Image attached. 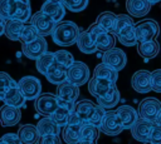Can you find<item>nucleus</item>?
<instances>
[{"label":"nucleus","instance_id":"nucleus-50","mask_svg":"<svg viewBox=\"0 0 161 144\" xmlns=\"http://www.w3.org/2000/svg\"><path fill=\"white\" fill-rule=\"evenodd\" d=\"M4 23H5V20H3L0 18V36L4 34Z\"/></svg>","mask_w":161,"mask_h":144},{"label":"nucleus","instance_id":"nucleus-15","mask_svg":"<svg viewBox=\"0 0 161 144\" xmlns=\"http://www.w3.org/2000/svg\"><path fill=\"white\" fill-rule=\"evenodd\" d=\"M153 125H155L153 121L138 118L136 120V123L133 124V126L131 128V134L138 141H143V143L148 141V136H150V133H151Z\"/></svg>","mask_w":161,"mask_h":144},{"label":"nucleus","instance_id":"nucleus-33","mask_svg":"<svg viewBox=\"0 0 161 144\" xmlns=\"http://www.w3.org/2000/svg\"><path fill=\"white\" fill-rule=\"evenodd\" d=\"M114 36L118 38L119 43L125 46H135L137 44L136 35H135V26H130V28L122 30L121 33H118Z\"/></svg>","mask_w":161,"mask_h":144},{"label":"nucleus","instance_id":"nucleus-44","mask_svg":"<svg viewBox=\"0 0 161 144\" xmlns=\"http://www.w3.org/2000/svg\"><path fill=\"white\" fill-rule=\"evenodd\" d=\"M36 144H62V140H60V136L59 135L50 134V135L39 136Z\"/></svg>","mask_w":161,"mask_h":144},{"label":"nucleus","instance_id":"nucleus-28","mask_svg":"<svg viewBox=\"0 0 161 144\" xmlns=\"http://www.w3.org/2000/svg\"><path fill=\"white\" fill-rule=\"evenodd\" d=\"M44 75H45V78L49 83L58 85L59 83L65 80V68H63L62 65H59L58 63L54 61L49 66V69L47 70V73Z\"/></svg>","mask_w":161,"mask_h":144},{"label":"nucleus","instance_id":"nucleus-22","mask_svg":"<svg viewBox=\"0 0 161 144\" xmlns=\"http://www.w3.org/2000/svg\"><path fill=\"white\" fill-rule=\"evenodd\" d=\"M18 136L21 144H36L39 139V134L36 126L33 124H23L19 126Z\"/></svg>","mask_w":161,"mask_h":144},{"label":"nucleus","instance_id":"nucleus-10","mask_svg":"<svg viewBox=\"0 0 161 144\" xmlns=\"http://www.w3.org/2000/svg\"><path fill=\"white\" fill-rule=\"evenodd\" d=\"M102 63L111 66L112 69L119 71L122 70L126 64H127V56L125 54V51L122 49H118V48H112L109 50H106L103 51V55H102Z\"/></svg>","mask_w":161,"mask_h":144},{"label":"nucleus","instance_id":"nucleus-43","mask_svg":"<svg viewBox=\"0 0 161 144\" xmlns=\"http://www.w3.org/2000/svg\"><path fill=\"white\" fill-rule=\"evenodd\" d=\"M151 90L161 93V69H156L151 73Z\"/></svg>","mask_w":161,"mask_h":144},{"label":"nucleus","instance_id":"nucleus-20","mask_svg":"<svg viewBox=\"0 0 161 144\" xmlns=\"http://www.w3.org/2000/svg\"><path fill=\"white\" fill-rule=\"evenodd\" d=\"M126 9L130 16L143 18L148 14L151 4L147 0H126Z\"/></svg>","mask_w":161,"mask_h":144},{"label":"nucleus","instance_id":"nucleus-42","mask_svg":"<svg viewBox=\"0 0 161 144\" xmlns=\"http://www.w3.org/2000/svg\"><path fill=\"white\" fill-rule=\"evenodd\" d=\"M16 81L5 71H0V100L3 98V95L5 94V91L11 86L14 85Z\"/></svg>","mask_w":161,"mask_h":144},{"label":"nucleus","instance_id":"nucleus-35","mask_svg":"<svg viewBox=\"0 0 161 144\" xmlns=\"http://www.w3.org/2000/svg\"><path fill=\"white\" fill-rule=\"evenodd\" d=\"M130 26H135L133 19L130 15L126 14H119L116 16V23H114V28H113V35H117L118 33H121L122 30L130 28Z\"/></svg>","mask_w":161,"mask_h":144},{"label":"nucleus","instance_id":"nucleus-51","mask_svg":"<svg viewBox=\"0 0 161 144\" xmlns=\"http://www.w3.org/2000/svg\"><path fill=\"white\" fill-rule=\"evenodd\" d=\"M147 1H148V3L151 4V5H155V4H157V3H160L161 0H147Z\"/></svg>","mask_w":161,"mask_h":144},{"label":"nucleus","instance_id":"nucleus-14","mask_svg":"<svg viewBox=\"0 0 161 144\" xmlns=\"http://www.w3.org/2000/svg\"><path fill=\"white\" fill-rule=\"evenodd\" d=\"M131 85L141 94L151 91V73L147 70H137L131 78Z\"/></svg>","mask_w":161,"mask_h":144},{"label":"nucleus","instance_id":"nucleus-47","mask_svg":"<svg viewBox=\"0 0 161 144\" xmlns=\"http://www.w3.org/2000/svg\"><path fill=\"white\" fill-rule=\"evenodd\" d=\"M0 18L3 20H8V0H0Z\"/></svg>","mask_w":161,"mask_h":144},{"label":"nucleus","instance_id":"nucleus-52","mask_svg":"<svg viewBox=\"0 0 161 144\" xmlns=\"http://www.w3.org/2000/svg\"><path fill=\"white\" fill-rule=\"evenodd\" d=\"M45 1H54V3H62V0H45Z\"/></svg>","mask_w":161,"mask_h":144},{"label":"nucleus","instance_id":"nucleus-38","mask_svg":"<svg viewBox=\"0 0 161 144\" xmlns=\"http://www.w3.org/2000/svg\"><path fill=\"white\" fill-rule=\"evenodd\" d=\"M53 56H54V61L58 63L59 65H62L63 68H68L73 61H74V58L73 55L68 51V50H57L53 53Z\"/></svg>","mask_w":161,"mask_h":144},{"label":"nucleus","instance_id":"nucleus-5","mask_svg":"<svg viewBox=\"0 0 161 144\" xmlns=\"http://www.w3.org/2000/svg\"><path fill=\"white\" fill-rule=\"evenodd\" d=\"M88 31L94 36V44L97 50L99 51H106L112 48H114L116 44V36L112 33L104 31L101 26H98L96 23L92 24L88 29Z\"/></svg>","mask_w":161,"mask_h":144},{"label":"nucleus","instance_id":"nucleus-6","mask_svg":"<svg viewBox=\"0 0 161 144\" xmlns=\"http://www.w3.org/2000/svg\"><path fill=\"white\" fill-rule=\"evenodd\" d=\"M16 84L26 100H35L42 93V83L35 76H23L19 81H16Z\"/></svg>","mask_w":161,"mask_h":144},{"label":"nucleus","instance_id":"nucleus-4","mask_svg":"<svg viewBox=\"0 0 161 144\" xmlns=\"http://www.w3.org/2000/svg\"><path fill=\"white\" fill-rule=\"evenodd\" d=\"M9 19L26 23L31 16V8L29 0H8Z\"/></svg>","mask_w":161,"mask_h":144},{"label":"nucleus","instance_id":"nucleus-27","mask_svg":"<svg viewBox=\"0 0 161 144\" xmlns=\"http://www.w3.org/2000/svg\"><path fill=\"white\" fill-rule=\"evenodd\" d=\"M35 126H36V130H38L39 136L50 135V134L59 135V133H60V128L50 119V116L42 118V119L38 121V124H36Z\"/></svg>","mask_w":161,"mask_h":144},{"label":"nucleus","instance_id":"nucleus-18","mask_svg":"<svg viewBox=\"0 0 161 144\" xmlns=\"http://www.w3.org/2000/svg\"><path fill=\"white\" fill-rule=\"evenodd\" d=\"M113 86H116V83L106 80V79H101V78L93 76V78H91L88 80V91L91 93V95H93L96 98L104 95Z\"/></svg>","mask_w":161,"mask_h":144},{"label":"nucleus","instance_id":"nucleus-46","mask_svg":"<svg viewBox=\"0 0 161 144\" xmlns=\"http://www.w3.org/2000/svg\"><path fill=\"white\" fill-rule=\"evenodd\" d=\"M1 139H3L6 144H21V141H20L18 134H15V133H6V134H4V135L1 136Z\"/></svg>","mask_w":161,"mask_h":144},{"label":"nucleus","instance_id":"nucleus-29","mask_svg":"<svg viewBox=\"0 0 161 144\" xmlns=\"http://www.w3.org/2000/svg\"><path fill=\"white\" fill-rule=\"evenodd\" d=\"M82 124H69L67 123L62 130V138L67 144H75L80 138Z\"/></svg>","mask_w":161,"mask_h":144},{"label":"nucleus","instance_id":"nucleus-54","mask_svg":"<svg viewBox=\"0 0 161 144\" xmlns=\"http://www.w3.org/2000/svg\"><path fill=\"white\" fill-rule=\"evenodd\" d=\"M143 144H153V143H151V141H145Z\"/></svg>","mask_w":161,"mask_h":144},{"label":"nucleus","instance_id":"nucleus-8","mask_svg":"<svg viewBox=\"0 0 161 144\" xmlns=\"http://www.w3.org/2000/svg\"><path fill=\"white\" fill-rule=\"evenodd\" d=\"M34 108L40 115L50 116L52 113L58 108V98L52 93H40L34 101Z\"/></svg>","mask_w":161,"mask_h":144},{"label":"nucleus","instance_id":"nucleus-24","mask_svg":"<svg viewBox=\"0 0 161 144\" xmlns=\"http://www.w3.org/2000/svg\"><path fill=\"white\" fill-rule=\"evenodd\" d=\"M158 51H160V44L156 41V39L138 43L137 53L142 58H145V59H152V58H155L158 54Z\"/></svg>","mask_w":161,"mask_h":144},{"label":"nucleus","instance_id":"nucleus-19","mask_svg":"<svg viewBox=\"0 0 161 144\" xmlns=\"http://www.w3.org/2000/svg\"><path fill=\"white\" fill-rule=\"evenodd\" d=\"M1 100L4 101V104L10 105V106H15V108H24L25 106V101H26V99L21 94L20 89L18 88L16 83L14 85H11L5 91V94L1 98Z\"/></svg>","mask_w":161,"mask_h":144},{"label":"nucleus","instance_id":"nucleus-11","mask_svg":"<svg viewBox=\"0 0 161 144\" xmlns=\"http://www.w3.org/2000/svg\"><path fill=\"white\" fill-rule=\"evenodd\" d=\"M103 134L106 135H111V136H114V135H118L123 129L117 119V115H116V110L113 109H108L106 110L104 113V116H103V120L98 128Z\"/></svg>","mask_w":161,"mask_h":144},{"label":"nucleus","instance_id":"nucleus-53","mask_svg":"<svg viewBox=\"0 0 161 144\" xmlns=\"http://www.w3.org/2000/svg\"><path fill=\"white\" fill-rule=\"evenodd\" d=\"M0 144H6V143H5V141H4V140L0 138Z\"/></svg>","mask_w":161,"mask_h":144},{"label":"nucleus","instance_id":"nucleus-16","mask_svg":"<svg viewBox=\"0 0 161 144\" xmlns=\"http://www.w3.org/2000/svg\"><path fill=\"white\" fill-rule=\"evenodd\" d=\"M21 119V111L20 108L10 106L4 104L0 108V124L3 126H14L16 125Z\"/></svg>","mask_w":161,"mask_h":144},{"label":"nucleus","instance_id":"nucleus-39","mask_svg":"<svg viewBox=\"0 0 161 144\" xmlns=\"http://www.w3.org/2000/svg\"><path fill=\"white\" fill-rule=\"evenodd\" d=\"M38 36H39V34L36 33L35 28L31 24H29V25L24 24V26L21 29V33H20V36H19V40L21 41V44H26V43H30V41L35 40Z\"/></svg>","mask_w":161,"mask_h":144},{"label":"nucleus","instance_id":"nucleus-1","mask_svg":"<svg viewBox=\"0 0 161 144\" xmlns=\"http://www.w3.org/2000/svg\"><path fill=\"white\" fill-rule=\"evenodd\" d=\"M79 33H80V30L75 23H73L70 20H65V21L57 23L50 35H52L53 41L57 45L70 46L77 41Z\"/></svg>","mask_w":161,"mask_h":144},{"label":"nucleus","instance_id":"nucleus-37","mask_svg":"<svg viewBox=\"0 0 161 144\" xmlns=\"http://www.w3.org/2000/svg\"><path fill=\"white\" fill-rule=\"evenodd\" d=\"M99 136V129L89 123H83L80 126V138L83 140H97Z\"/></svg>","mask_w":161,"mask_h":144},{"label":"nucleus","instance_id":"nucleus-49","mask_svg":"<svg viewBox=\"0 0 161 144\" xmlns=\"http://www.w3.org/2000/svg\"><path fill=\"white\" fill-rule=\"evenodd\" d=\"M156 125H160L161 126V109H160V111H158V114H157V116H156V119H155V121H153Z\"/></svg>","mask_w":161,"mask_h":144},{"label":"nucleus","instance_id":"nucleus-45","mask_svg":"<svg viewBox=\"0 0 161 144\" xmlns=\"http://www.w3.org/2000/svg\"><path fill=\"white\" fill-rule=\"evenodd\" d=\"M148 141L153 143V144H161V126L160 125H153L150 136H148Z\"/></svg>","mask_w":161,"mask_h":144},{"label":"nucleus","instance_id":"nucleus-25","mask_svg":"<svg viewBox=\"0 0 161 144\" xmlns=\"http://www.w3.org/2000/svg\"><path fill=\"white\" fill-rule=\"evenodd\" d=\"M119 101V91L117 89V86H113L109 91H107L104 95L102 96H97V104L102 108H104L106 110L114 108Z\"/></svg>","mask_w":161,"mask_h":144},{"label":"nucleus","instance_id":"nucleus-36","mask_svg":"<svg viewBox=\"0 0 161 144\" xmlns=\"http://www.w3.org/2000/svg\"><path fill=\"white\" fill-rule=\"evenodd\" d=\"M70 111H72V110H68V109H65V108L58 105V108L52 113L50 119H52L59 128H63V126L68 123V118H69V113H70Z\"/></svg>","mask_w":161,"mask_h":144},{"label":"nucleus","instance_id":"nucleus-31","mask_svg":"<svg viewBox=\"0 0 161 144\" xmlns=\"http://www.w3.org/2000/svg\"><path fill=\"white\" fill-rule=\"evenodd\" d=\"M116 14H113L112 11H103L101 13L97 19H96V24L98 26H101L104 31L107 33H112L113 34V28H114V23H116Z\"/></svg>","mask_w":161,"mask_h":144},{"label":"nucleus","instance_id":"nucleus-17","mask_svg":"<svg viewBox=\"0 0 161 144\" xmlns=\"http://www.w3.org/2000/svg\"><path fill=\"white\" fill-rule=\"evenodd\" d=\"M78 96H79V86L69 83L68 80H64L57 85V98L58 99L75 103Z\"/></svg>","mask_w":161,"mask_h":144},{"label":"nucleus","instance_id":"nucleus-21","mask_svg":"<svg viewBox=\"0 0 161 144\" xmlns=\"http://www.w3.org/2000/svg\"><path fill=\"white\" fill-rule=\"evenodd\" d=\"M40 11L44 13L45 15H48L49 18H52L55 23L62 21V19L65 15V8L62 3H54V1H45L42 8Z\"/></svg>","mask_w":161,"mask_h":144},{"label":"nucleus","instance_id":"nucleus-12","mask_svg":"<svg viewBox=\"0 0 161 144\" xmlns=\"http://www.w3.org/2000/svg\"><path fill=\"white\" fill-rule=\"evenodd\" d=\"M47 49H48V43L44 36H38L35 40L30 43L21 44V53L28 59H31V60H35L40 55L47 53Z\"/></svg>","mask_w":161,"mask_h":144},{"label":"nucleus","instance_id":"nucleus-23","mask_svg":"<svg viewBox=\"0 0 161 144\" xmlns=\"http://www.w3.org/2000/svg\"><path fill=\"white\" fill-rule=\"evenodd\" d=\"M75 43L78 45V49L84 54H93L97 51V48L94 44V36L88 30L80 31Z\"/></svg>","mask_w":161,"mask_h":144},{"label":"nucleus","instance_id":"nucleus-30","mask_svg":"<svg viewBox=\"0 0 161 144\" xmlns=\"http://www.w3.org/2000/svg\"><path fill=\"white\" fill-rule=\"evenodd\" d=\"M94 105H96V104L92 103L91 100H88V99H82L80 101L74 103V108H73V110L78 114V116L80 118V120H82L83 123H87L88 119H89L91 113L93 111Z\"/></svg>","mask_w":161,"mask_h":144},{"label":"nucleus","instance_id":"nucleus-2","mask_svg":"<svg viewBox=\"0 0 161 144\" xmlns=\"http://www.w3.org/2000/svg\"><path fill=\"white\" fill-rule=\"evenodd\" d=\"M160 34V25L153 19H143L135 24V35L137 43L156 39Z\"/></svg>","mask_w":161,"mask_h":144},{"label":"nucleus","instance_id":"nucleus-7","mask_svg":"<svg viewBox=\"0 0 161 144\" xmlns=\"http://www.w3.org/2000/svg\"><path fill=\"white\" fill-rule=\"evenodd\" d=\"M30 24L35 28L36 33L39 34V36H48L52 34L54 26H55V21L49 18L48 15H45L44 13H42L40 10L36 11L35 14H33L30 16Z\"/></svg>","mask_w":161,"mask_h":144},{"label":"nucleus","instance_id":"nucleus-9","mask_svg":"<svg viewBox=\"0 0 161 144\" xmlns=\"http://www.w3.org/2000/svg\"><path fill=\"white\" fill-rule=\"evenodd\" d=\"M161 109V101L156 98H145L138 104L137 114L141 119H146L150 121H155L158 111Z\"/></svg>","mask_w":161,"mask_h":144},{"label":"nucleus","instance_id":"nucleus-41","mask_svg":"<svg viewBox=\"0 0 161 144\" xmlns=\"http://www.w3.org/2000/svg\"><path fill=\"white\" fill-rule=\"evenodd\" d=\"M104 113H106V109L102 108V106H99L98 104H96L94 108H93V111L91 113L89 119H88L87 123H89V124H92V125L99 128V125H101V123H102V120H103Z\"/></svg>","mask_w":161,"mask_h":144},{"label":"nucleus","instance_id":"nucleus-3","mask_svg":"<svg viewBox=\"0 0 161 144\" xmlns=\"http://www.w3.org/2000/svg\"><path fill=\"white\" fill-rule=\"evenodd\" d=\"M89 69L83 61H73L65 69V80L80 86L89 80Z\"/></svg>","mask_w":161,"mask_h":144},{"label":"nucleus","instance_id":"nucleus-34","mask_svg":"<svg viewBox=\"0 0 161 144\" xmlns=\"http://www.w3.org/2000/svg\"><path fill=\"white\" fill-rule=\"evenodd\" d=\"M54 63V56L53 53H44L43 55H40L38 59H35V68L40 74H45L47 70L49 69V66Z\"/></svg>","mask_w":161,"mask_h":144},{"label":"nucleus","instance_id":"nucleus-40","mask_svg":"<svg viewBox=\"0 0 161 144\" xmlns=\"http://www.w3.org/2000/svg\"><path fill=\"white\" fill-rule=\"evenodd\" d=\"M88 1L89 0H62V4L69 11L79 13V11H83L88 6Z\"/></svg>","mask_w":161,"mask_h":144},{"label":"nucleus","instance_id":"nucleus-48","mask_svg":"<svg viewBox=\"0 0 161 144\" xmlns=\"http://www.w3.org/2000/svg\"><path fill=\"white\" fill-rule=\"evenodd\" d=\"M75 144H96V140H83V139H79Z\"/></svg>","mask_w":161,"mask_h":144},{"label":"nucleus","instance_id":"nucleus-32","mask_svg":"<svg viewBox=\"0 0 161 144\" xmlns=\"http://www.w3.org/2000/svg\"><path fill=\"white\" fill-rule=\"evenodd\" d=\"M93 76L96 78H101V79H106V80H109V81H113L116 83L117 78H118V71L112 69L111 66L101 63L98 64L94 70H93Z\"/></svg>","mask_w":161,"mask_h":144},{"label":"nucleus","instance_id":"nucleus-26","mask_svg":"<svg viewBox=\"0 0 161 144\" xmlns=\"http://www.w3.org/2000/svg\"><path fill=\"white\" fill-rule=\"evenodd\" d=\"M23 26H24V23H21V21L14 20V19H8L4 23V34L9 40L16 41V40H19Z\"/></svg>","mask_w":161,"mask_h":144},{"label":"nucleus","instance_id":"nucleus-13","mask_svg":"<svg viewBox=\"0 0 161 144\" xmlns=\"http://www.w3.org/2000/svg\"><path fill=\"white\" fill-rule=\"evenodd\" d=\"M117 119L122 126V129H131L136 120L138 119L137 110L130 105H122L116 109Z\"/></svg>","mask_w":161,"mask_h":144}]
</instances>
